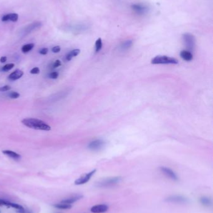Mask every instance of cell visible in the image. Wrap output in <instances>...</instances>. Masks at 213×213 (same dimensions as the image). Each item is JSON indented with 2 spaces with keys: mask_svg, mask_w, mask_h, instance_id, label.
<instances>
[{
  "mask_svg": "<svg viewBox=\"0 0 213 213\" xmlns=\"http://www.w3.org/2000/svg\"><path fill=\"white\" fill-rule=\"evenodd\" d=\"M106 141L102 140H95L88 145V148L92 151H99L105 146Z\"/></svg>",
  "mask_w": 213,
  "mask_h": 213,
  "instance_id": "7",
  "label": "cell"
},
{
  "mask_svg": "<svg viewBox=\"0 0 213 213\" xmlns=\"http://www.w3.org/2000/svg\"><path fill=\"white\" fill-rule=\"evenodd\" d=\"M50 77L51 79H56L59 76V73L56 71H54V72H52L50 74Z\"/></svg>",
  "mask_w": 213,
  "mask_h": 213,
  "instance_id": "25",
  "label": "cell"
},
{
  "mask_svg": "<svg viewBox=\"0 0 213 213\" xmlns=\"http://www.w3.org/2000/svg\"><path fill=\"white\" fill-rule=\"evenodd\" d=\"M83 196L82 195H75V196H73L70 198H66L65 199H64L62 201H61V203H66V204H72L73 203H74L75 202L79 201V199H81V198H82Z\"/></svg>",
  "mask_w": 213,
  "mask_h": 213,
  "instance_id": "13",
  "label": "cell"
},
{
  "mask_svg": "<svg viewBox=\"0 0 213 213\" xmlns=\"http://www.w3.org/2000/svg\"><path fill=\"white\" fill-rule=\"evenodd\" d=\"M7 60V57L6 56H2L1 58H0V62L2 63H5V62H6Z\"/></svg>",
  "mask_w": 213,
  "mask_h": 213,
  "instance_id": "31",
  "label": "cell"
},
{
  "mask_svg": "<svg viewBox=\"0 0 213 213\" xmlns=\"http://www.w3.org/2000/svg\"><path fill=\"white\" fill-rule=\"evenodd\" d=\"M151 62L153 64H178V60L167 56H157L152 59Z\"/></svg>",
  "mask_w": 213,
  "mask_h": 213,
  "instance_id": "3",
  "label": "cell"
},
{
  "mask_svg": "<svg viewBox=\"0 0 213 213\" xmlns=\"http://www.w3.org/2000/svg\"><path fill=\"white\" fill-rule=\"evenodd\" d=\"M54 207H55L58 209H69L71 208L72 206L71 204H66V203H63L60 202L59 203L54 204Z\"/></svg>",
  "mask_w": 213,
  "mask_h": 213,
  "instance_id": "20",
  "label": "cell"
},
{
  "mask_svg": "<svg viewBox=\"0 0 213 213\" xmlns=\"http://www.w3.org/2000/svg\"><path fill=\"white\" fill-rule=\"evenodd\" d=\"M181 57L186 61H191L193 59V55L190 51L187 50L181 51L180 52Z\"/></svg>",
  "mask_w": 213,
  "mask_h": 213,
  "instance_id": "14",
  "label": "cell"
},
{
  "mask_svg": "<svg viewBox=\"0 0 213 213\" xmlns=\"http://www.w3.org/2000/svg\"><path fill=\"white\" fill-rule=\"evenodd\" d=\"M26 213H31V212H26Z\"/></svg>",
  "mask_w": 213,
  "mask_h": 213,
  "instance_id": "32",
  "label": "cell"
},
{
  "mask_svg": "<svg viewBox=\"0 0 213 213\" xmlns=\"http://www.w3.org/2000/svg\"><path fill=\"white\" fill-rule=\"evenodd\" d=\"M199 202L200 203L206 207H210L212 205V199L211 198L208 196H202L199 199Z\"/></svg>",
  "mask_w": 213,
  "mask_h": 213,
  "instance_id": "16",
  "label": "cell"
},
{
  "mask_svg": "<svg viewBox=\"0 0 213 213\" xmlns=\"http://www.w3.org/2000/svg\"><path fill=\"white\" fill-rule=\"evenodd\" d=\"M131 8L132 10L138 15H143L147 13L149 10V8L146 5L141 3L133 4L131 5Z\"/></svg>",
  "mask_w": 213,
  "mask_h": 213,
  "instance_id": "8",
  "label": "cell"
},
{
  "mask_svg": "<svg viewBox=\"0 0 213 213\" xmlns=\"http://www.w3.org/2000/svg\"><path fill=\"white\" fill-rule=\"evenodd\" d=\"M184 43L189 51H194L196 47V39L195 36L190 33H184L183 35Z\"/></svg>",
  "mask_w": 213,
  "mask_h": 213,
  "instance_id": "4",
  "label": "cell"
},
{
  "mask_svg": "<svg viewBox=\"0 0 213 213\" xmlns=\"http://www.w3.org/2000/svg\"><path fill=\"white\" fill-rule=\"evenodd\" d=\"M14 67V63H9V64H7L5 65L2 68V71L3 72H8V71H10L11 69H12Z\"/></svg>",
  "mask_w": 213,
  "mask_h": 213,
  "instance_id": "22",
  "label": "cell"
},
{
  "mask_svg": "<svg viewBox=\"0 0 213 213\" xmlns=\"http://www.w3.org/2000/svg\"><path fill=\"white\" fill-rule=\"evenodd\" d=\"M2 153L8 156L10 158H11L14 160H19L21 158V155L11 150H3Z\"/></svg>",
  "mask_w": 213,
  "mask_h": 213,
  "instance_id": "15",
  "label": "cell"
},
{
  "mask_svg": "<svg viewBox=\"0 0 213 213\" xmlns=\"http://www.w3.org/2000/svg\"><path fill=\"white\" fill-rule=\"evenodd\" d=\"M60 66H61V62L59 60H56L53 63V68H57L59 67Z\"/></svg>",
  "mask_w": 213,
  "mask_h": 213,
  "instance_id": "30",
  "label": "cell"
},
{
  "mask_svg": "<svg viewBox=\"0 0 213 213\" xmlns=\"http://www.w3.org/2000/svg\"><path fill=\"white\" fill-rule=\"evenodd\" d=\"M0 212H1V211H0Z\"/></svg>",
  "mask_w": 213,
  "mask_h": 213,
  "instance_id": "33",
  "label": "cell"
},
{
  "mask_svg": "<svg viewBox=\"0 0 213 213\" xmlns=\"http://www.w3.org/2000/svg\"><path fill=\"white\" fill-rule=\"evenodd\" d=\"M25 126L30 128V129L43 130V131H50L51 130V126L47 124L44 121L41 120L34 118H24L21 121Z\"/></svg>",
  "mask_w": 213,
  "mask_h": 213,
  "instance_id": "1",
  "label": "cell"
},
{
  "mask_svg": "<svg viewBox=\"0 0 213 213\" xmlns=\"http://www.w3.org/2000/svg\"><path fill=\"white\" fill-rule=\"evenodd\" d=\"M96 172V169H94L92 170V171H91L90 172L81 176L80 178H78L74 181V184L76 185H82V184L86 183L87 182H88L90 180V179L94 175Z\"/></svg>",
  "mask_w": 213,
  "mask_h": 213,
  "instance_id": "6",
  "label": "cell"
},
{
  "mask_svg": "<svg viewBox=\"0 0 213 213\" xmlns=\"http://www.w3.org/2000/svg\"><path fill=\"white\" fill-rule=\"evenodd\" d=\"M8 96H9L11 99H18V98L20 97V94H19L18 92H17L13 91V92H10V93L8 94Z\"/></svg>",
  "mask_w": 213,
  "mask_h": 213,
  "instance_id": "23",
  "label": "cell"
},
{
  "mask_svg": "<svg viewBox=\"0 0 213 213\" xmlns=\"http://www.w3.org/2000/svg\"><path fill=\"white\" fill-rule=\"evenodd\" d=\"M48 52V49L47 48H41L39 50V53L41 55H46Z\"/></svg>",
  "mask_w": 213,
  "mask_h": 213,
  "instance_id": "24",
  "label": "cell"
},
{
  "mask_svg": "<svg viewBox=\"0 0 213 213\" xmlns=\"http://www.w3.org/2000/svg\"><path fill=\"white\" fill-rule=\"evenodd\" d=\"M80 53V49H75L68 52L66 56V59L67 61H70L73 57L77 56Z\"/></svg>",
  "mask_w": 213,
  "mask_h": 213,
  "instance_id": "18",
  "label": "cell"
},
{
  "mask_svg": "<svg viewBox=\"0 0 213 213\" xmlns=\"http://www.w3.org/2000/svg\"><path fill=\"white\" fill-rule=\"evenodd\" d=\"M122 181V177L114 176L104 178L96 183V187L99 188H108L115 186Z\"/></svg>",
  "mask_w": 213,
  "mask_h": 213,
  "instance_id": "2",
  "label": "cell"
},
{
  "mask_svg": "<svg viewBox=\"0 0 213 213\" xmlns=\"http://www.w3.org/2000/svg\"><path fill=\"white\" fill-rule=\"evenodd\" d=\"M133 41L132 40H127L123 42L120 45V49L122 51H126L130 49L133 46Z\"/></svg>",
  "mask_w": 213,
  "mask_h": 213,
  "instance_id": "17",
  "label": "cell"
},
{
  "mask_svg": "<svg viewBox=\"0 0 213 213\" xmlns=\"http://www.w3.org/2000/svg\"><path fill=\"white\" fill-rule=\"evenodd\" d=\"M165 201L170 203H175V204H186L188 203V199L184 196L174 195L169 196L165 199Z\"/></svg>",
  "mask_w": 213,
  "mask_h": 213,
  "instance_id": "5",
  "label": "cell"
},
{
  "mask_svg": "<svg viewBox=\"0 0 213 213\" xmlns=\"http://www.w3.org/2000/svg\"><path fill=\"white\" fill-rule=\"evenodd\" d=\"M102 47V42L101 38H98L95 42V51L96 52H98L101 51Z\"/></svg>",
  "mask_w": 213,
  "mask_h": 213,
  "instance_id": "21",
  "label": "cell"
},
{
  "mask_svg": "<svg viewBox=\"0 0 213 213\" xmlns=\"http://www.w3.org/2000/svg\"><path fill=\"white\" fill-rule=\"evenodd\" d=\"M40 72V70L37 67H35V68H33L31 71H30V73L31 74H38Z\"/></svg>",
  "mask_w": 213,
  "mask_h": 213,
  "instance_id": "28",
  "label": "cell"
},
{
  "mask_svg": "<svg viewBox=\"0 0 213 213\" xmlns=\"http://www.w3.org/2000/svg\"><path fill=\"white\" fill-rule=\"evenodd\" d=\"M109 209V207L107 204H99L93 206L90 211L92 213H104L107 211Z\"/></svg>",
  "mask_w": 213,
  "mask_h": 213,
  "instance_id": "10",
  "label": "cell"
},
{
  "mask_svg": "<svg viewBox=\"0 0 213 213\" xmlns=\"http://www.w3.org/2000/svg\"><path fill=\"white\" fill-rule=\"evenodd\" d=\"M34 47V45L33 43H29V44H26L25 45L21 48V51H22L23 53L26 54L29 52L30 51H31Z\"/></svg>",
  "mask_w": 213,
  "mask_h": 213,
  "instance_id": "19",
  "label": "cell"
},
{
  "mask_svg": "<svg viewBox=\"0 0 213 213\" xmlns=\"http://www.w3.org/2000/svg\"><path fill=\"white\" fill-rule=\"evenodd\" d=\"M11 87L10 86H7L6 85V86H4L0 87V92H6L11 90Z\"/></svg>",
  "mask_w": 213,
  "mask_h": 213,
  "instance_id": "27",
  "label": "cell"
},
{
  "mask_svg": "<svg viewBox=\"0 0 213 213\" xmlns=\"http://www.w3.org/2000/svg\"><path fill=\"white\" fill-rule=\"evenodd\" d=\"M24 74V72L19 69H17L13 72H11L8 76V79L12 81H14L16 80L19 79L21 77H22Z\"/></svg>",
  "mask_w": 213,
  "mask_h": 213,
  "instance_id": "12",
  "label": "cell"
},
{
  "mask_svg": "<svg viewBox=\"0 0 213 213\" xmlns=\"http://www.w3.org/2000/svg\"><path fill=\"white\" fill-rule=\"evenodd\" d=\"M61 51V48L59 46H54L52 49H51V51L53 53H58L59 52Z\"/></svg>",
  "mask_w": 213,
  "mask_h": 213,
  "instance_id": "29",
  "label": "cell"
},
{
  "mask_svg": "<svg viewBox=\"0 0 213 213\" xmlns=\"http://www.w3.org/2000/svg\"><path fill=\"white\" fill-rule=\"evenodd\" d=\"M161 172L167 178L171 179L173 181H178V176L176 175V173L169 168L166 167V166H161L160 167Z\"/></svg>",
  "mask_w": 213,
  "mask_h": 213,
  "instance_id": "9",
  "label": "cell"
},
{
  "mask_svg": "<svg viewBox=\"0 0 213 213\" xmlns=\"http://www.w3.org/2000/svg\"><path fill=\"white\" fill-rule=\"evenodd\" d=\"M10 201L0 199V206H8L10 207Z\"/></svg>",
  "mask_w": 213,
  "mask_h": 213,
  "instance_id": "26",
  "label": "cell"
},
{
  "mask_svg": "<svg viewBox=\"0 0 213 213\" xmlns=\"http://www.w3.org/2000/svg\"><path fill=\"white\" fill-rule=\"evenodd\" d=\"M18 20V14L16 13H9L3 16L2 17V21L3 22H7V21H12V22H16Z\"/></svg>",
  "mask_w": 213,
  "mask_h": 213,
  "instance_id": "11",
  "label": "cell"
}]
</instances>
